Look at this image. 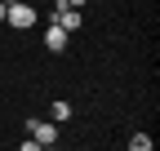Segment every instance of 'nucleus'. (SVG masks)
<instances>
[{"label": "nucleus", "mask_w": 160, "mask_h": 151, "mask_svg": "<svg viewBox=\"0 0 160 151\" xmlns=\"http://www.w3.org/2000/svg\"><path fill=\"white\" fill-rule=\"evenodd\" d=\"M5 22L27 31V27H36V9L27 5V0H9V5H5Z\"/></svg>", "instance_id": "f257e3e1"}, {"label": "nucleus", "mask_w": 160, "mask_h": 151, "mask_svg": "<svg viewBox=\"0 0 160 151\" xmlns=\"http://www.w3.org/2000/svg\"><path fill=\"white\" fill-rule=\"evenodd\" d=\"M27 134L36 138V147H53V142H58V124H49V120H27Z\"/></svg>", "instance_id": "f03ea898"}, {"label": "nucleus", "mask_w": 160, "mask_h": 151, "mask_svg": "<svg viewBox=\"0 0 160 151\" xmlns=\"http://www.w3.org/2000/svg\"><path fill=\"white\" fill-rule=\"evenodd\" d=\"M45 49H49V53H62V49H67V31L58 27V22L45 27Z\"/></svg>", "instance_id": "7ed1b4c3"}, {"label": "nucleus", "mask_w": 160, "mask_h": 151, "mask_svg": "<svg viewBox=\"0 0 160 151\" xmlns=\"http://www.w3.org/2000/svg\"><path fill=\"white\" fill-rule=\"evenodd\" d=\"M53 22L62 27V31H76V27H80V9H58V13H53Z\"/></svg>", "instance_id": "20e7f679"}, {"label": "nucleus", "mask_w": 160, "mask_h": 151, "mask_svg": "<svg viewBox=\"0 0 160 151\" xmlns=\"http://www.w3.org/2000/svg\"><path fill=\"white\" fill-rule=\"evenodd\" d=\"M49 116H53V124H58V120H67V116H71V102H53V107H49Z\"/></svg>", "instance_id": "39448f33"}, {"label": "nucleus", "mask_w": 160, "mask_h": 151, "mask_svg": "<svg viewBox=\"0 0 160 151\" xmlns=\"http://www.w3.org/2000/svg\"><path fill=\"white\" fill-rule=\"evenodd\" d=\"M129 147H133V151H151V138H147V134H133Z\"/></svg>", "instance_id": "423d86ee"}, {"label": "nucleus", "mask_w": 160, "mask_h": 151, "mask_svg": "<svg viewBox=\"0 0 160 151\" xmlns=\"http://www.w3.org/2000/svg\"><path fill=\"white\" fill-rule=\"evenodd\" d=\"M58 5H71V9H85V0H58Z\"/></svg>", "instance_id": "0eeeda50"}, {"label": "nucleus", "mask_w": 160, "mask_h": 151, "mask_svg": "<svg viewBox=\"0 0 160 151\" xmlns=\"http://www.w3.org/2000/svg\"><path fill=\"white\" fill-rule=\"evenodd\" d=\"M0 22H5V0H0Z\"/></svg>", "instance_id": "6e6552de"}, {"label": "nucleus", "mask_w": 160, "mask_h": 151, "mask_svg": "<svg viewBox=\"0 0 160 151\" xmlns=\"http://www.w3.org/2000/svg\"><path fill=\"white\" fill-rule=\"evenodd\" d=\"M53 5H58V0H53Z\"/></svg>", "instance_id": "1a4fd4ad"}]
</instances>
